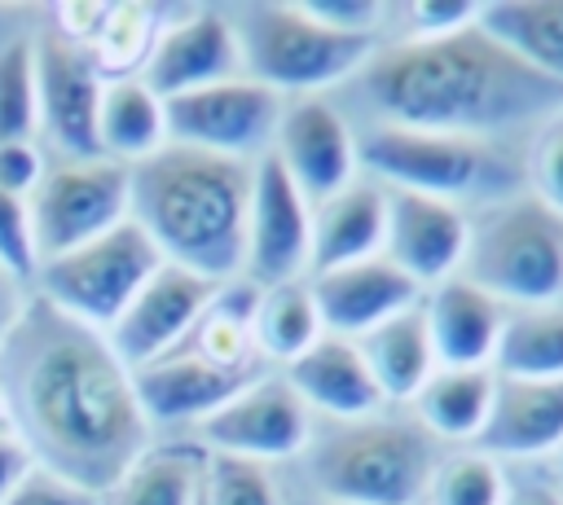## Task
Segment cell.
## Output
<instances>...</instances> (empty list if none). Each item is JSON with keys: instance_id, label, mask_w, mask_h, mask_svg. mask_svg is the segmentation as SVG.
Segmentation results:
<instances>
[{"instance_id": "9", "label": "cell", "mask_w": 563, "mask_h": 505, "mask_svg": "<svg viewBox=\"0 0 563 505\" xmlns=\"http://www.w3.org/2000/svg\"><path fill=\"white\" fill-rule=\"evenodd\" d=\"M277 123H282L277 92L242 75L163 101V127L172 145H194L229 158L264 149V141L277 136Z\"/></svg>"}, {"instance_id": "6", "label": "cell", "mask_w": 563, "mask_h": 505, "mask_svg": "<svg viewBox=\"0 0 563 505\" xmlns=\"http://www.w3.org/2000/svg\"><path fill=\"white\" fill-rule=\"evenodd\" d=\"M238 53L246 66V79L264 88H290V92H317L356 66H365L374 40L369 35H343L308 18L299 4H242L233 18Z\"/></svg>"}, {"instance_id": "33", "label": "cell", "mask_w": 563, "mask_h": 505, "mask_svg": "<svg viewBox=\"0 0 563 505\" xmlns=\"http://www.w3.org/2000/svg\"><path fill=\"white\" fill-rule=\"evenodd\" d=\"M202 505H282L268 470L246 457L216 452L202 479Z\"/></svg>"}, {"instance_id": "43", "label": "cell", "mask_w": 563, "mask_h": 505, "mask_svg": "<svg viewBox=\"0 0 563 505\" xmlns=\"http://www.w3.org/2000/svg\"><path fill=\"white\" fill-rule=\"evenodd\" d=\"M13 290H18V277L0 263V334H4V329H9V321L18 316V294H13Z\"/></svg>"}, {"instance_id": "22", "label": "cell", "mask_w": 563, "mask_h": 505, "mask_svg": "<svg viewBox=\"0 0 563 505\" xmlns=\"http://www.w3.org/2000/svg\"><path fill=\"white\" fill-rule=\"evenodd\" d=\"M286 382L299 400H308L334 417H347V422L374 417L383 404V391H378L361 347L347 338H334V334L317 338L303 356H295L286 369Z\"/></svg>"}, {"instance_id": "20", "label": "cell", "mask_w": 563, "mask_h": 505, "mask_svg": "<svg viewBox=\"0 0 563 505\" xmlns=\"http://www.w3.org/2000/svg\"><path fill=\"white\" fill-rule=\"evenodd\" d=\"M475 444L484 457H537L563 448V378H501Z\"/></svg>"}, {"instance_id": "28", "label": "cell", "mask_w": 563, "mask_h": 505, "mask_svg": "<svg viewBox=\"0 0 563 505\" xmlns=\"http://www.w3.org/2000/svg\"><path fill=\"white\" fill-rule=\"evenodd\" d=\"M207 461L189 444L145 448L132 470L110 487V505H198L202 501Z\"/></svg>"}, {"instance_id": "31", "label": "cell", "mask_w": 563, "mask_h": 505, "mask_svg": "<svg viewBox=\"0 0 563 505\" xmlns=\"http://www.w3.org/2000/svg\"><path fill=\"white\" fill-rule=\"evenodd\" d=\"M35 123V40H9L0 53V141H26Z\"/></svg>"}, {"instance_id": "17", "label": "cell", "mask_w": 563, "mask_h": 505, "mask_svg": "<svg viewBox=\"0 0 563 505\" xmlns=\"http://www.w3.org/2000/svg\"><path fill=\"white\" fill-rule=\"evenodd\" d=\"M312 303L321 316V329L330 325L334 338L343 334H369L383 321L418 307V281L400 272L387 255H369L330 272H317Z\"/></svg>"}, {"instance_id": "2", "label": "cell", "mask_w": 563, "mask_h": 505, "mask_svg": "<svg viewBox=\"0 0 563 505\" xmlns=\"http://www.w3.org/2000/svg\"><path fill=\"white\" fill-rule=\"evenodd\" d=\"M365 92L400 127L479 136L563 105V83L532 70L479 18L449 35H413L365 66Z\"/></svg>"}, {"instance_id": "25", "label": "cell", "mask_w": 563, "mask_h": 505, "mask_svg": "<svg viewBox=\"0 0 563 505\" xmlns=\"http://www.w3.org/2000/svg\"><path fill=\"white\" fill-rule=\"evenodd\" d=\"M97 141L110 162H141L158 145H167L163 127V101L141 83V79H110L101 88V110H97Z\"/></svg>"}, {"instance_id": "30", "label": "cell", "mask_w": 563, "mask_h": 505, "mask_svg": "<svg viewBox=\"0 0 563 505\" xmlns=\"http://www.w3.org/2000/svg\"><path fill=\"white\" fill-rule=\"evenodd\" d=\"M501 378H563V307H528L501 325Z\"/></svg>"}, {"instance_id": "14", "label": "cell", "mask_w": 563, "mask_h": 505, "mask_svg": "<svg viewBox=\"0 0 563 505\" xmlns=\"http://www.w3.org/2000/svg\"><path fill=\"white\" fill-rule=\"evenodd\" d=\"M260 378L255 360H211L202 351H167L132 373L145 422H194L224 408Z\"/></svg>"}, {"instance_id": "3", "label": "cell", "mask_w": 563, "mask_h": 505, "mask_svg": "<svg viewBox=\"0 0 563 505\" xmlns=\"http://www.w3.org/2000/svg\"><path fill=\"white\" fill-rule=\"evenodd\" d=\"M128 193L132 220L167 263L207 281H224L246 268L251 167L242 158L167 141L128 167Z\"/></svg>"}, {"instance_id": "4", "label": "cell", "mask_w": 563, "mask_h": 505, "mask_svg": "<svg viewBox=\"0 0 563 505\" xmlns=\"http://www.w3.org/2000/svg\"><path fill=\"white\" fill-rule=\"evenodd\" d=\"M431 474L435 448L418 422L361 417L312 452V479L334 505H413Z\"/></svg>"}, {"instance_id": "19", "label": "cell", "mask_w": 563, "mask_h": 505, "mask_svg": "<svg viewBox=\"0 0 563 505\" xmlns=\"http://www.w3.org/2000/svg\"><path fill=\"white\" fill-rule=\"evenodd\" d=\"M242 66V53H238V35H233V22L220 18V13H194L185 22H176L172 31H163L145 57V88L167 101V97H180V92H194V88H207V83H220V79H233Z\"/></svg>"}, {"instance_id": "7", "label": "cell", "mask_w": 563, "mask_h": 505, "mask_svg": "<svg viewBox=\"0 0 563 505\" xmlns=\"http://www.w3.org/2000/svg\"><path fill=\"white\" fill-rule=\"evenodd\" d=\"M158 268H163L158 246L128 215L110 233L40 263L35 277H40V290H44L40 299H48L57 312H66L70 321L101 334L123 316V307L136 299V290Z\"/></svg>"}, {"instance_id": "44", "label": "cell", "mask_w": 563, "mask_h": 505, "mask_svg": "<svg viewBox=\"0 0 563 505\" xmlns=\"http://www.w3.org/2000/svg\"><path fill=\"white\" fill-rule=\"evenodd\" d=\"M0 435H13V426H9V408H4V395H0Z\"/></svg>"}, {"instance_id": "36", "label": "cell", "mask_w": 563, "mask_h": 505, "mask_svg": "<svg viewBox=\"0 0 563 505\" xmlns=\"http://www.w3.org/2000/svg\"><path fill=\"white\" fill-rule=\"evenodd\" d=\"M4 505H101V496L79 487V483H70V479H62L48 465H31L18 479V487L4 496Z\"/></svg>"}, {"instance_id": "16", "label": "cell", "mask_w": 563, "mask_h": 505, "mask_svg": "<svg viewBox=\"0 0 563 505\" xmlns=\"http://www.w3.org/2000/svg\"><path fill=\"white\" fill-rule=\"evenodd\" d=\"M387 193V259L422 281H449L462 268L471 220L449 202L413 189H383Z\"/></svg>"}, {"instance_id": "11", "label": "cell", "mask_w": 563, "mask_h": 505, "mask_svg": "<svg viewBox=\"0 0 563 505\" xmlns=\"http://www.w3.org/2000/svg\"><path fill=\"white\" fill-rule=\"evenodd\" d=\"M216 294H220L216 281L163 259V268L136 290V299L123 307V316L106 329V343L123 360V369L136 373V369L154 364L158 356L176 351L180 338L202 321V312L211 307Z\"/></svg>"}, {"instance_id": "32", "label": "cell", "mask_w": 563, "mask_h": 505, "mask_svg": "<svg viewBox=\"0 0 563 505\" xmlns=\"http://www.w3.org/2000/svg\"><path fill=\"white\" fill-rule=\"evenodd\" d=\"M506 479L493 457L484 452H457L435 465L431 474V505H501Z\"/></svg>"}, {"instance_id": "26", "label": "cell", "mask_w": 563, "mask_h": 505, "mask_svg": "<svg viewBox=\"0 0 563 505\" xmlns=\"http://www.w3.org/2000/svg\"><path fill=\"white\" fill-rule=\"evenodd\" d=\"M479 26L532 70L563 83V0H506L479 9Z\"/></svg>"}, {"instance_id": "41", "label": "cell", "mask_w": 563, "mask_h": 505, "mask_svg": "<svg viewBox=\"0 0 563 505\" xmlns=\"http://www.w3.org/2000/svg\"><path fill=\"white\" fill-rule=\"evenodd\" d=\"M31 465H35V461H31L26 444H22L18 435H0V505H4V496L18 487V479H22Z\"/></svg>"}, {"instance_id": "37", "label": "cell", "mask_w": 563, "mask_h": 505, "mask_svg": "<svg viewBox=\"0 0 563 505\" xmlns=\"http://www.w3.org/2000/svg\"><path fill=\"white\" fill-rule=\"evenodd\" d=\"M532 184H537V198L563 215V119L545 123V132L537 136V149H532Z\"/></svg>"}, {"instance_id": "21", "label": "cell", "mask_w": 563, "mask_h": 505, "mask_svg": "<svg viewBox=\"0 0 563 505\" xmlns=\"http://www.w3.org/2000/svg\"><path fill=\"white\" fill-rule=\"evenodd\" d=\"M427 334L440 369H484L501 338V303L471 285L466 277H449L435 285L427 303Z\"/></svg>"}, {"instance_id": "10", "label": "cell", "mask_w": 563, "mask_h": 505, "mask_svg": "<svg viewBox=\"0 0 563 505\" xmlns=\"http://www.w3.org/2000/svg\"><path fill=\"white\" fill-rule=\"evenodd\" d=\"M356 158L391 180V189H413L431 198H453L475 189V180L488 171V149L471 136H444V132H418L400 123L374 127L361 145Z\"/></svg>"}, {"instance_id": "18", "label": "cell", "mask_w": 563, "mask_h": 505, "mask_svg": "<svg viewBox=\"0 0 563 505\" xmlns=\"http://www.w3.org/2000/svg\"><path fill=\"white\" fill-rule=\"evenodd\" d=\"M273 154L282 158V167L290 171V180L299 184L303 198L325 202L352 184L356 141H352L347 123L317 97H303L290 110H282Z\"/></svg>"}, {"instance_id": "42", "label": "cell", "mask_w": 563, "mask_h": 505, "mask_svg": "<svg viewBox=\"0 0 563 505\" xmlns=\"http://www.w3.org/2000/svg\"><path fill=\"white\" fill-rule=\"evenodd\" d=\"M501 505H563V492L550 487V483H523V487H515Z\"/></svg>"}, {"instance_id": "8", "label": "cell", "mask_w": 563, "mask_h": 505, "mask_svg": "<svg viewBox=\"0 0 563 505\" xmlns=\"http://www.w3.org/2000/svg\"><path fill=\"white\" fill-rule=\"evenodd\" d=\"M26 211H31L35 259L48 263L128 220V211H132L128 167L110 162V158L66 162V167L40 176Z\"/></svg>"}, {"instance_id": "35", "label": "cell", "mask_w": 563, "mask_h": 505, "mask_svg": "<svg viewBox=\"0 0 563 505\" xmlns=\"http://www.w3.org/2000/svg\"><path fill=\"white\" fill-rule=\"evenodd\" d=\"M0 263H4L18 281H26V277H35V272H40L26 198L4 193V189H0Z\"/></svg>"}, {"instance_id": "29", "label": "cell", "mask_w": 563, "mask_h": 505, "mask_svg": "<svg viewBox=\"0 0 563 505\" xmlns=\"http://www.w3.org/2000/svg\"><path fill=\"white\" fill-rule=\"evenodd\" d=\"M251 325H255L260 351L290 364L295 356H303L321 338V316H317V303H312V285H303V281L268 285V294L255 299Z\"/></svg>"}, {"instance_id": "13", "label": "cell", "mask_w": 563, "mask_h": 505, "mask_svg": "<svg viewBox=\"0 0 563 505\" xmlns=\"http://www.w3.org/2000/svg\"><path fill=\"white\" fill-rule=\"evenodd\" d=\"M312 259V211L282 158L268 149L251 171V211H246V268L264 285L299 281Z\"/></svg>"}, {"instance_id": "39", "label": "cell", "mask_w": 563, "mask_h": 505, "mask_svg": "<svg viewBox=\"0 0 563 505\" xmlns=\"http://www.w3.org/2000/svg\"><path fill=\"white\" fill-rule=\"evenodd\" d=\"M44 176L40 149L31 141H0V189L26 198V189H35Z\"/></svg>"}, {"instance_id": "15", "label": "cell", "mask_w": 563, "mask_h": 505, "mask_svg": "<svg viewBox=\"0 0 563 505\" xmlns=\"http://www.w3.org/2000/svg\"><path fill=\"white\" fill-rule=\"evenodd\" d=\"M207 444L246 461H282L308 444V408L286 378H255L242 395L216 408L207 422Z\"/></svg>"}, {"instance_id": "5", "label": "cell", "mask_w": 563, "mask_h": 505, "mask_svg": "<svg viewBox=\"0 0 563 505\" xmlns=\"http://www.w3.org/2000/svg\"><path fill=\"white\" fill-rule=\"evenodd\" d=\"M466 281L497 303L550 307L563 294V215L537 193L488 206L466 237Z\"/></svg>"}, {"instance_id": "34", "label": "cell", "mask_w": 563, "mask_h": 505, "mask_svg": "<svg viewBox=\"0 0 563 505\" xmlns=\"http://www.w3.org/2000/svg\"><path fill=\"white\" fill-rule=\"evenodd\" d=\"M145 40H150V13H145V4H123V9H106L101 13L97 44L88 53H92L97 70H110V61H114V53L123 44V70H128L136 57H145V48H154Z\"/></svg>"}, {"instance_id": "40", "label": "cell", "mask_w": 563, "mask_h": 505, "mask_svg": "<svg viewBox=\"0 0 563 505\" xmlns=\"http://www.w3.org/2000/svg\"><path fill=\"white\" fill-rule=\"evenodd\" d=\"M409 18L418 26V35H449V31H462L479 18V4L471 0H418L409 4Z\"/></svg>"}, {"instance_id": "1", "label": "cell", "mask_w": 563, "mask_h": 505, "mask_svg": "<svg viewBox=\"0 0 563 505\" xmlns=\"http://www.w3.org/2000/svg\"><path fill=\"white\" fill-rule=\"evenodd\" d=\"M0 395L31 461L110 492L150 444L132 373L106 334L70 321L48 299L18 307L0 334Z\"/></svg>"}, {"instance_id": "27", "label": "cell", "mask_w": 563, "mask_h": 505, "mask_svg": "<svg viewBox=\"0 0 563 505\" xmlns=\"http://www.w3.org/2000/svg\"><path fill=\"white\" fill-rule=\"evenodd\" d=\"M493 373L488 369H440L413 395L418 426L440 439H475L484 430L493 404Z\"/></svg>"}, {"instance_id": "38", "label": "cell", "mask_w": 563, "mask_h": 505, "mask_svg": "<svg viewBox=\"0 0 563 505\" xmlns=\"http://www.w3.org/2000/svg\"><path fill=\"white\" fill-rule=\"evenodd\" d=\"M299 9L308 18H317L321 26L343 31V35H369L374 22H378V4L374 0H303Z\"/></svg>"}, {"instance_id": "23", "label": "cell", "mask_w": 563, "mask_h": 505, "mask_svg": "<svg viewBox=\"0 0 563 505\" xmlns=\"http://www.w3.org/2000/svg\"><path fill=\"white\" fill-rule=\"evenodd\" d=\"M387 237V193L378 184H347L312 215V268L330 272L378 255Z\"/></svg>"}, {"instance_id": "24", "label": "cell", "mask_w": 563, "mask_h": 505, "mask_svg": "<svg viewBox=\"0 0 563 505\" xmlns=\"http://www.w3.org/2000/svg\"><path fill=\"white\" fill-rule=\"evenodd\" d=\"M361 356L383 391V400H413L427 378L435 373V351H431V334H427V316L418 307L383 321L378 329L361 334Z\"/></svg>"}, {"instance_id": "12", "label": "cell", "mask_w": 563, "mask_h": 505, "mask_svg": "<svg viewBox=\"0 0 563 505\" xmlns=\"http://www.w3.org/2000/svg\"><path fill=\"white\" fill-rule=\"evenodd\" d=\"M101 70L84 40L70 31H44L35 40V97H40V123L48 136L75 158H101L97 141V110H101Z\"/></svg>"}]
</instances>
